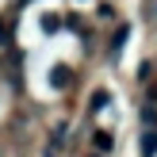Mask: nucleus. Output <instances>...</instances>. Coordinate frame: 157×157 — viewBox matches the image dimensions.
Here are the masks:
<instances>
[{"label": "nucleus", "instance_id": "obj_3", "mask_svg": "<svg viewBox=\"0 0 157 157\" xmlns=\"http://www.w3.org/2000/svg\"><path fill=\"white\" fill-rule=\"evenodd\" d=\"M69 77H73L69 65H54L50 69V84H54V88H69Z\"/></svg>", "mask_w": 157, "mask_h": 157}, {"label": "nucleus", "instance_id": "obj_4", "mask_svg": "<svg viewBox=\"0 0 157 157\" xmlns=\"http://www.w3.org/2000/svg\"><path fill=\"white\" fill-rule=\"evenodd\" d=\"M127 38H130V27H119V31H115V38H111V61H119V54H123V46H127Z\"/></svg>", "mask_w": 157, "mask_h": 157}, {"label": "nucleus", "instance_id": "obj_8", "mask_svg": "<svg viewBox=\"0 0 157 157\" xmlns=\"http://www.w3.org/2000/svg\"><path fill=\"white\" fill-rule=\"evenodd\" d=\"M150 73H153V65H150V61H142V65H138V77H142V81H150Z\"/></svg>", "mask_w": 157, "mask_h": 157}, {"label": "nucleus", "instance_id": "obj_1", "mask_svg": "<svg viewBox=\"0 0 157 157\" xmlns=\"http://www.w3.org/2000/svg\"><path fill=\"white\" fill-rule=\"evenodd\" d=\"M92 146H96L100 153H111L115 150V134L111 130H96V134H92Z\"/></svg>", "mask_w": 157, "mask_h": 157}, {"label": "nucleus", "instance_id": "obj_6", "mask_svg": "<svg viewBox=\"0 0 157 157\" xmlns=\"http://www.w3.org/2000/svg\"><path fill=\"white\" fill-rule=\"evenodd\" d=\"M142 123H146V127H157V107H153V104L142 107Z\"/></svg>", "mask_w": 157, "mask_h": 157}, {"label": "nucleus", "instance_id": "obj_9", "mask_svg": "<svg viewBox=\"0 0 157 157\" xmlns=\"http://www.w3.org/2000/svg\"><path fill=\"white\" fill-rule=\"evenodd\" d=\"M46 157H61V150H58V146H50V150H46Z\"/></svg>", "mask_w": 157, "mask_h": 157}, {"label": "nucleus", "instance_id": "obj_2", "mask_svg": "<svg viewBox=\"0 0 157 157\" xmlns=\"http://www.w3.org/2000/svg\"><path fill=\"white\" fill-rule=\"evenodd\" d=\"M157 153V127H146L142 130V157H153Z\"/></svg>", "mask_w": 157, "mask_h": 157}, {"label": "nucleus", "instance_id": "obj_5", "mask_svg": "<svg viewBox=\"0 0 157 157\" xmlns=\"http://www.w3.org/2000/svg\"><path fill=\"white\" fill-rule=\"evenodd\" d=\"M107 104H111V92H107V88H96L92 100H88V111H100V107H107Z\"/></svg>", "mask_w": 157, "mask_h": 157}, {"label": "nucleus", "instance_id": "obj_7", "mask_svg": "<svg viewBox=\"0 0 157 157\" xmlns=\"http://www.w3.org/2000/svg\"><path fill=\"white\" fill-rule=\"evenodd\" d=\"M42 31H46V35H54V31H58V19H54V15H46V23H42Z\"/></svg>", "mask_w": 157, "mask_h": 157}]
</instances>
